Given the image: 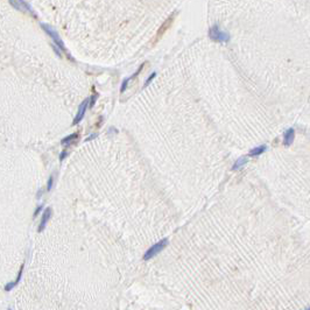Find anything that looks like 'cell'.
<instances>
[{
  "mask_svg": "<svg viewBox=\"0 0 310 310\" xmlns=\"http://www.w3.org/2000/svg\"><path fill=\"white\" fill-rule=\"evenodd\" d=\"M131 81L129 79V77H127V78H125L124 81H122V83H121V86H120V93H124L125 91H126V89H127V85H128V82Z\"/></svg>",
  "mask_w": 310,
  "mask_h": 310,
  "instance_id": "5bb4252c",
  "label": "cell"
},
{
  "mask_svg": "<svg viewBox=\"0 0 310 310\" xmlns=\"http://www.w3.org/2000/svg\"><path fill=\"white\" fill-rule=\"evenodd\" d=\"M67 155H68V152H67V151L62 152V153L60 154V161H63V160L67 158Z\"/></svg>",
  "mask_w": 310,
  "mask_h": 310,
  "instance_id": "ac0fdd59",
  "label": "cell"
},
{
  "mask_svg": "<svg viewBox=\"0 0 310 310\" xmlns=\"http://www.w3.org/2000/svg\"><path fill=\"white\" fill-rule=\"evenodd\" d=\"M97 98H98V93H97V92L95 91V89H93V93H92V96H91L90 99H89V106H90V107H92V106L95 105V103H96Z\"/></svg>",
  "mask_w": 310,
  "mask_h": 310,
  "instance_id": "4fadbf2b",
  "label": "cell"
},
{
  "mask_svg": "<svg viewBox=\"0 0 310 310\" xmlns=\"http://www.w3.org/2000/svg\"><path fill=\"white\" fill-rule=\"evenodd\" d=\"M77 139H78V133H74V134H70V135L63 138L61 140V144L63 145V146H69V145L72 144L74 141H76Z\"/></svg>",
  "mask_w": 310,
  "mask_h": 310,
  "instance_id": "30bf717a",
  "label": "cell"
},
{
  "mask_svg": "<svg viewBox=\"0 0 310 310\" xmlns=\"http://www.w3.org/2000/svg\"><path fill=\"white\" fill-rule=\"evenodd\" d=\"M42 209H43V206H42V205H38V208L35 209V211H34V215H33V216H34V217H36L38 213L41 212V210H42Z\"/></svg>",
  "mask_w": 310,
  "mask_h": 310,
  "instance_id": "e0dca14e",
  "label": "cell"
},
{
  "mask_svg": "<svg viewBox=\"0 0 310 310\" xmlns=\"http://www.w3.org/2000/svg\"><path fill=\"white\" fill-rule=\"evenodd\" d=\"M155 76H156V72H153V74H152V75L149 76V77H148V78H147V81H146V83H145L144 88H146V86H147V85H149V84H151V82H152V81H153V79H154V78H155Z\"/></svg>",
  "mask_w": 310,
  "mask_h": 310,
  "instance_id": "2e32d148",
  "label": "cell"
},
{
  "mask_svg": "<svg viewBox=\"0 0 310 310\" xmlns=\"http://www.w3.org/2000/svg\"><path fill=\"white\" fill-rule=\"evenodd\" d=\"M9 4H11L15 9H19V11H21L23 13H27V12L33 13L32 7H30L25 0H9Z\"/></svg>",
  "mask_w": 310,
  "mask_h": 310,
  "instance_id": "8992f818",
  "label": "cell"
},
{
  "mask_svg": "<svg viewBox=\"0 0 310 310\" xmlns=\"http://www.w3.org/2000/svg\"><path fill=\"white\" fill-rule=\"evenodd\" d=\"M266 149H267V147H266L265 145H261V146H258L255 148L251 149L250 153H248V155H250V156H259V155H261Z\"/></svg>",
  "mask_w": 310,
  "mask_h": 310,
  "instance_id": "8fae6325",
  "label": "cell"
},
{
  "mask_svg": "<svg viewBox=\"0 0 310 310\" xmlns=\"http://www.w3.org/2000/svg\"><path fill=\"white\" fill-rule=\"evenodd\" d=\"M294 138H295V129L294 128H289L283 134V144L285 146H290L294 141Z\"/></svg>",
  "mask_w": 310,
  "mask_h": 310,
  "instance_id": "9c48e42d",
  "label": "cell"
},
{
  "mask_svg": "<svg viewBox=\"0 0 310 310\" xmlns=\"http://www.w3.org/2000/svg\"><path fill=\"white\" fill-rule=\"evenodd\" d=\"M88 106H89V99H85L83 103L79 105V107H78V112H77L75 119H74L72 124H71L72 126H74V125H77V124H79L81 121L83 120L84 115H85V112H86V110H88Z\"/></svg>",
  "mask_w": 310,
  "mask_h": 310,
  "instance_id": "5b68a950",
  "label": "cell"
},
{
  "mask_svg": "<svg viewBox=\"0 0 310 310\" xmlns=\"http://www.w3.org/2000/svg\"><path fill=\"white\" fill-rule=\"evenodd\" d=\"M167 245H168V239H162V240H160L159 242H156V244H154L152 247H149L147 252L145 253L144 255V260H149L152 259L153 257H155L156 254H159L161 251L163 250L165 247H166Z\"/></svg>",
  "mask_w": 310,
  "mask_h": 310,
  "instance_id": "3957f363",
  "label": "cell"
},
{
  "mask_svg": "<svg viewBox=\"0 0 310 310\" xmlns=\"http://www.w3.org/2000/svg\"><path fill=\"white\" fill-rule=\"evenodd\" d=\"M305 310H310V307H309V308H307V309H305Z\"/></svg>",
  "mask_w": 310,
  "mask_h": 310,
  "instance_id": "44dd1931",
  "label": "cell"
},
{
  "mask_svg": "<svg viewBox=\"0 0 310 310\" xmlns=\"http://www.w3.org/2000/svg\"><path fill=\"white\" fill-rule=\"evenodd\" d=\"M209 36L211 40L216 41V42H219V43H224V42H227L230 40V34L220 29L218 25L212 26L209 29Z\"/></svg>",
  "mask_w": 310,
  "mask_h": 310,
  "instance_id": "7a4b0ae2",
  "label": "cell"
},
{
  "mask_svg": "<svg viewBox=\"0 0 310 310\" xmlns=\"http://www.w3.org/2000/svg\"><path fill=\"white\" fill-rule=\"evenodd\" d=\"M42 194H43V190L40 189V190L38 191V194H36V198H38H38H41V196H42Z\"/></svg>",
  "mask_w": 310,
  "mask_h": 310,
  "instance_id": "ffe728a7",
  "label": "cell"
},
{
  "mask_svg": "<svg viewBox=\"0 0 310 310\" xmlns=\"http://www.w3.org/2000/svg\"><path fill=\"white\" fill-rule=\"evenodd\" d=\"M7 310H12V309H7Z\"/></svg>",
  "mask_w": 310,
  "mask_h": 310,
  "instance_id": "7402d4cb",
  "label": "cell"
},
{
  "mask_svg": "<svg viewBox=\"0 0 310 310\" xmlns=\"http://www.w3.org/2000/svg\"><path fill=\"white\" fill-rule=\"evenodd\" d=\"M177 14L176 12H174L173 14L170 15L168 19H167L165 22L161 25V27L159 28V30H158V33H156V38H155V40H154V43L156 42V41H159L160 38H162L163 35H165V33H166L167 30L169 29L170 27H172V25H173V22H174V19H175V15Z\"/></svg>",
  "mask_w": 310,
  "mask_h": 310,
  "instance_id": "277c9868",
  "label": "cell"
},
{
  "mask_svg": "<svg viewBox=\"0 0 310 310\" xmlns=\"http://www.w3.org/2000/svg\"><path fill=\"white\" fill-rule=\"evenodd\" d=\"M52 216H53V209H52V206L45 208V212H43V215H42V218H41V222H40V225H38V232H42V231L45 230V225H47L48 220L50 219Z\"/></svg>",
  "mask_w": 310,
  "mask_h": 310,
  "instance_id": "52a82bcc",
  "label": "cell"
},
{
  "mask_svg": "<svg viewBox=\"0 0 310 310\" xmlns=\"http://www.w3.org/2000/svg\"><path fill=\"white\" fill-rule=\"evenodd\" d=\"M97 135H98V134H97V133H95V134H92V135L89 136V138H88V139H86L85 141H90V140H92V139H95V138H96Z\"/></svg>",
  "mask_w": 310,
  "mask_h": 310,
  "instance_id": "d6986e66",
  "label": "cell"
},
{
  "mask_svg": "<svg viewBox=\"0 0 310 310\" xmlns=\"http://www.w3.org/2000/svg\"><path fill=\"white\" fill-rule=\"evenodd\" d=\"M23 268H25V265H21L20 266V269H19V274H18V276H16V279H15L13 282H8L7 285L4 287L5 289V292H11L12 289H14V287L21 281V278H22V274H23Z\"/></svg>",
  "mask_w": 310,
  "mask_h": 310,
  "instance_id": "ba28073f",
  "label": "cell"
},
{
  "mask_svg": "<svg viewBox=\"0 0 310 310\" xmlns=\"http://www.w3.org/2000/svg\"><path fill=\"white\" fill-rule=\"evenodd\" d=\"M54 185V175H50L49 176V180H48V183H47V191H50L53 189Z\"/></svg>",
  "mask_w": 310,
  "mask_h": 310,
  "instance_id": "9a60e30c",
  "label": "cell"
},
{
  "mask_svg": "<svg viewBox=\"0 0 310 310\" xmlns=\"http://www.w3.org/2000/svg\"><path fill=\"white\" fill-rule=\"evenodd\" d=\"M41 27H42V29L45 32V34H47L48 36H50V38L53 40L54 50L56 52V54H57L58 56H61V52H65V47H64V43H63L61 36L58 35V33L54 29L53 27H50L49 25H45V23H41Z\"/></svg>",
  "mask_w": 310,
  "mask_h": 310,
  "instance_id": "6da1fadb",
  "label": "cell"
},
{
  "mask_svg": "<svg viewBox=\"0 0 310 310\" xmlns=\"http://www.w3.org/2000/svg\"><path fill=\"white\" fill-rule=\"evenodd\" d=\"M246 162H247V159H246L245 156H242V158H239V159H238L235 162V165H233V167H232V169H233V170H237V169L242 168V167L244 166Z\"/></svg>",
  "mask_w": 310,
  "mask_h": 310,
  "instance_id": "7c38bea8",
  "label": "cell"
}]
</instances>
